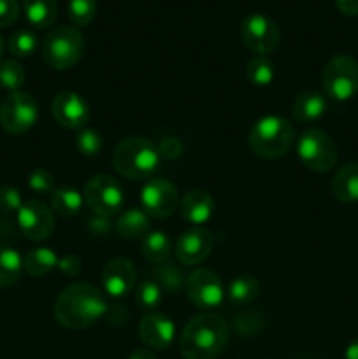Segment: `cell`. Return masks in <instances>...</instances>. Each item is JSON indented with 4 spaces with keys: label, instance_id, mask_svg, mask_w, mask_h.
I'll return each instance as SVG.
<instances>
[{
    "label": "cell",
    "instance_id": "obj_1",
    "mask_svg": "<svg viewBox=\"0 0 358 359\" xmlns=\"http://www.w3.org/2000/svg\"><path fill=\"white\" fill-rule=\"evenodd\" d=\"M104 294L88 283H74L58 294L55 302V318L63 328L84 330L107 314Z\"/></svg>",
    "mask_w": 358,
    "mask_h": 359
},
{
    "label": "cell",
    "instance_id": "obj_23",
    "mask_svg": "<svg viewBox=\"0 0 358 359\" xmlns=\"http://www.w3.org/2000/svg\"><path fill=\"white\" fill-rule=\"evenodd\" d=\"M140 249H142V255L147 262L154 263V265H160V263L168 262V258H171L172 244L167 233L154 230L147 231L144 235Z\"/></svg>",
    "mask_w": 358,
    "mask_h": 359
},
{
    "label": "cell",
    "instance_id": "obj_32",
    "mask_svg": "<svg viewBox=\"0 0 358 359\" xmlns=\"http://www.w3.org/2000/svg\"><path fill=\"white\" fill-rule=\"evenodd\" d=\"M25 81H27V74L21 63H18L16 60H4L0 63V86L6 88L9 93L20 91Z\"/></svg>",
    "mask_w": 358,
    "mask_h": 359
},
{
    "label": "cell",
    "instance_id": "obj_28",
    "mask_svg": "<svg viewBox=\"0 0 358 359\" xmlns=\"http://www.w3.org/2000/svg\"><path fill=\"white\" fill-rule=\"evenodd\" d=\"M274 77H276V70L267 56L256 55L246 63V79L253 86H269Z\"/></svg>",
    "mask_w": 358,
    "mask_h": 359
},
{
    "label": "cell",
    "instance_id": "obj_43",
    "mask_svg": "<svg viewBox=\"0 0 358 359\" xmlns=\"http://www.w3.org/2000/svg\"><path fill=\"white\" fill-rule=\"evenodd\" d=\"M2 55H4V41L2 37H0V58H2Z\"/></svg>",
    "mask_w": 358,
    "mask_h": 359
},
{
    "label": "cell",
    "instance_id": "obj_24",
    "mask_svg": "<svg viewBox=\"0 0 358 359\" xmlns=\"http://www.w3.org/2000/svg\"><path fill=\"white\" fill-rule=\"evenodd\" d=\"M58 256L53 249L37 248L32 249L23 258V270L32 277H44L58 266Z\"/></svg>",
    "mask_w": 358,
    "mask_h": 359
},
{
    "label": "cell",
    "instance_id": "obj_40",
    "mask_svg": "<svg viewBox=\"0 0 358 359\" xmlns=\"http://www.w3.org/2000/svg\"><path fill=\"white\" fill-rule=\"evenodd\" d=\"M333 2H336L337 9L346 16H358V0H333Z\"/></svg>",
    "mask_w": 358,
    "mask_h": 359
},
{
    "label": "cell",
    "instance_id": "obj_2",
    "mask_svg": "<svg viewBox=\"0 0 358 359\" xmlns=\"http://www.w3.org/2000/svg\"><path fill=\"white\" fill-rule=\"evenodd\" d=\"M230 330L216 314H200L188 321L179 337V351L185 359H216L227 347Z\"/></svg>",
    "mask_w": 358,
    "mask_h": 359
},
{
    "label": "cell",
    "instance_id": "obj_22",
    "mask_svg": "<svg viewBox=\"0 0 358 359\" xmlns=\"http://www.w3.org/2000/svg\"><path fill=\"white\" fill-rule=\"evenodd\" d=\"M23 11L32 27L46 30L55 23L56 14H58V2L56 0H23Z\"/></svg>",
    "mask_w": 358,
    "mask_h": 359
},
{
    "label": "cell",
    "instance_id": "obj_41",
    "mask_svg": "<svg viewBox=\"0 0 358 359\" xmlns=\"http://www.w3.org/2000/svg\"><path fill=\"white\" fill-rule=\"evenodd\" d=\"M344 359H358V339H354L344 351Z\"/></svg>",
    "mask_w": 358,
    "mask_h": 359
},
{
    "label": "cell",
    "instance_id": "obj_9",
    "mask_svg": "<svg viewBox=\"0 0 358 359\" xmlns=\"http://www.w3.org/2000/svg\"><path fill=\"white\" fill-rule=\"evenodd\" d=\"M297 153L302 163L312 172H329L337 163V147L323 130L309 128L300 135Z\"/></svg>",
    "mask_w": 358,
    "mask_h": 359
},
{
    "label": "cell",
    "instance_id": "obj_42",
    "mask_svg": "<svg viewBox=\"0 0 358 359\" xmlns=\"http://www.w3.org/2000/svg\"><path fill=\"white\" fill-rule=\"evenodd\" d=\"M128 359H154V356L147 349H135Z\"/></svg>",
    "mask_w": 358,
    "mask_h": 359
},
{
    "label": "cell",
    "instance_id": "obj_37",
    "mask_svg": "<svg viewBox=\"0 0 358 359\" xmlns=\"http://www.w3.org/2000/svg\"><path fill=\"white\" fill-rule=\"evenodd\" d=\"M20 18L18 0H0V28H7Z\"/></svg>",
    "mask_w": 358,
    "mask_h": 359
},
{
    "label": "cell",
    "instance_id": "obj_39",
    "mask_svg": "<svg viewBox=\"0 0 358 359\" xmlns=\"http://www.w3.org/2000/svg\"><path fill=\"white\" fill-rule=\"evenodd\" d=\"M157 149L160 156L167 158V160H174V158H178L179 154H181L183 147H181V142H179L175 137H165Z\"/></svg>",
    "mask_w": 358,
    "mask_h": 359
},
{
    "label": "cell",
    "instance_id": "obj_4",
    "mask_svg": "<svg viewBox=\"0 0 358 359\" xmlns=\"http://www.w3.org/2000/svg\"><path fill=\"white\" fill-rule=\"evenodd\" d=\"M295 139V130L286 118L265 116L251 126L248 135L253 153L265 160H276L288 153Z\"/></svg>",
    "mask_w": 358,
    "mask_h": 359
},
{
    "label": "cell",
    "instance_id": "obj_27",
    "mask_svg": "<svg viewBox=\"0 0 358 359\" xmlns=\"http://www.w3.org/2000/svg\"><path fill=\"white\" fill-rule=\"evenodd\" d=\"M23 258L16 249L0 248V287H9L20 279Z\"/></svg>",
    "mask_w": 358,
    "mask_h": 359
},
{
    "label": "cell",
    "instance_id": "obj_6",
    "mask_svg": "<svg viewBox=\"0 0 358 359\" xmlns=\"http://www.w3.org/2000/svg\"><path fill=\"white\" fill-rule=\"evenodd\" d=\"M326 97L347 102L358 93V62L350 55H337L329 60L321 74Z\"/></svg>",
    "mask_w": 358,
    "mask_h": 359
},
{
    "label": "cell",
    "instance_id": "obj_12",
    "mask_svg": "<svg viewBox=\"0 0 358 359\" xmlns=\"http://www.w3.org/2000/svg\"><path fill=\"white\" fill-rule=\"evenodd\" d=\"M140 205L144 212L154 219L172 216L179 207L178 189L167 179H151L140 191Z\"/></svg>",
    "mask_w": 358,
    "mask_h": 359
},
{
    "label": "cell",
    "instance_id": "obj_31",
    "mask_svg": "<svg viewBox=\"0 0 358 359\" xmlns=\"http://www.w3.org/2000/svg\"><path fill=\"white\" fill-rule=\"evenodd\" d=\"M39 46L37 35L32 30H18L9 37L7 48L14 58H28L35 53Z\"/></svg>",
    "mask_w": 358,
    "mask_h": 359
},
{
    "label": "cell",
    "instance_id": "obj_26",
    "mask_svg": "<svg viewBox=\"0 0 358 359\" xmlns=\"http://www.w3.org/2000/svg\"><path fill=\"white\" fill-rule=\"evenodd\" d=\"M228 300L234 305L244 307L253 304L260 294V283L253 276H239L228 286Z\"/></svg>",
    "mask_w": 358,
    "mask_h": 359
},
{
    "label": "cell",
    "instance_id": "obj_13",
    "mask_svg": "<svg viewBox=\"0 0 358 359\" xmlns=\"http://www.w3.org/2000/svg\"><path fill=\"white\" fill-rule=\"evenodd\" d=\"M18 224L21 233L35 242L46 241L55 230V217L53 210L42 200H28L23 202L18 210Z\"/></svg>",
    "mask_w": 358,
    "mask_h": 359
},
{
    "label": "cell",
    "instance_id": "obj_30",
    "mask_svg": "<svg viewBox=\"0 0 358 359\" xmlns=\"http://www.w3.org/2000/svg\"><path fill=\"white\" fill-rule=\"evenodd\" d=\"M135 304L142 311L153 312L160 307L161 304V287L158 286L157 280L144 279L137 284L135 287Z\"/></svg>",
    "mask_w": 358,
    "mask_h": 359
},
{
    "label": "cell",
    "instance_id": "obj_33",
    "mask_svg": "<svg viewBox=\"0 0 358 359\" xmlns=\"http://www.w3.org/2000/svg\"><path fill=\"white\" fill-rule=\"evenodd\" d=\"M67 11L76 27H86L97 16V0H69Z\"/></svg>",
    "mask_w": 358,
    "mask_h": 359
},
{
    "label": "cell",
    "instance_id": "obj_25",
    "mask_svg": "<svg viewBox=\"0 0 358 359\" xmlns=\"http://www.w3.org/2000/svg\"><path fill=\"white\" fill-rule=\"evenodd\" d=\"M83 202V195L76 188H70V186L56 188L51 195L53 212H56L62 217H72L76 214H79Z\"/></svg>",
    "mask_w": 358,
    "mask_h": 359
},
{
    "label": "cell",
    "instance_id": "obj_20",
    "mask_svg": "<svg viewBox=\"0 0 358 359\" xmlns=\"http://www.w3.org/2000/svg\"><path fill=\"white\" fill-rule=\"evenodd\" d=\"M332 195L343 203L358 202V163H347L337 170L332 181Z\"/></svg>",
    "mask_w": 358,
    "mask_h": 359
},
{
    "label": "cell",
    "instance_id": "obj_17",
    "mask_svg": "<svg viewBox=\"0 0 358 359\" xmlns=\"http://www.w3.org/2000/svg\"><path fill=\"white\" fill-rule=\"evenodd\" d=\"M102 284H104L105 293L114 298L132 293L137 284V273L132 262L126 258H114L107 262V265L102 270Z\"/></svg>",
    "mask_w": 358,
    "mask_h": 359
},
{
    "label": "cell",
    "instance_id": "obj_19",
    "mask_svg": "<svg viewBox=\"0 0 358 359\" xmlns=\"http://www.w3.org/2000/svg\"><path fill=\"white\" fill-rule=\"evenodd\" d=\"M326 100L325 95L319 91L307 90L295 97L291 104V114L298 123H314L325 114Z\"/></svg>",
    "mask_w": 358,
    "mask_h": 359
},
{
    "label": "cell",
    "instance_id": "obj_34",
    "mask_svg": "<svg viewBox=\"0 0 358 359\" xmlns=\"http://www.w3.org/2000/svg\"><path fill=\"white\" fill-rule=\"evenodd\" d=\"M76 147L83 156H97L102 151V137L97 130L83 128L76 137Z\"/></svg>",
    "mask_w": 358,
    "mask_h": 359
},
{
    "label": "cell",
    "instance_id": "obj_38",
    "mask_svg": "<svg viewBox=\"0 0 358 359\" xmlns=\"http://www.w3.org/2000/svg\"><path fill=\"white\" fill-rule=\"evenodd\" d=\"M58 269L60 272L65 273V276L76 277L77 273H81V270H83V262H81L76 255H67L58 259Z\"/></svg>",
    "mask_w": 358,
    "mask_h": 359
},
{
    "label": "cell",
    "instance_id": "obj_3",
    "mask_svg": "<svg viewBox=\"0 0 358 359\" xmlns=\"http://www.w3.org/2000/svg\"><path fill=\"white\" fill-rule=\"evenodd\" d=\"M112 165L119 175L132 181L151 177L160 165L157 146L144 137H126L112 153Z\"/></svg>",
    "mask_w": 358,
    "mask_h": 359
},
{
    "label": "cell",
    "instance_id": "obj_18",
    "mask_svg": "<svg viewBox=\"0 0 358 359\" xmlns=\"http://www.w3.org/2000/svg\"><path fill=\"white\" fill-rule=\"evenodd\" d=\"M179 212L188 223L204 224L214 212V200L204 189H192L179 200Z\"/></svg>",
    "mask_w": 358,
    "mask_h": 359
},
{
    "label": "cell",
    "instance_id": "obj_7",
    "mask_svg": "<svg viewBox=\"0 0 358 359\" xmlns=\"http://www.w3.org/2000/svg\"><path fill=\"white\" fill-rule=\"evenodd\" d=\"M83 198L86 205L97 214L98 217H114L121 210L125 196L123 188L114 177L105 174L93 175L90 181L84 184Z\"/></svg>",
    "mask_w": 358,
    "mask_h": 359
},
{
    "label": "cell",
    "instance_id": "obj_15",
    "mask_svg": "<svg viewBox=\"0 0 358 359\" xmlns=\"http://www.w3.org/2000/svg\"><path fill=\"white\" fill-rule=\"evenodd\" d=\"M213 235L204 228H192L178 238L174 255L178 262L185 266H193L202 263L213 249Z\"/></svg>",
    "mask_w": 358,
    "mask_h": 359
},
{
    "label": "cell",
    "instance_id": "obj_11",
    "mask_svg": "<svg viewBox=\"0 0 358 359\" xmlns=\"http://www.w3.org/2000/svg\"><path fill=\"white\" fill-rule=\"evenodd\" d=\"M185 290L190 302L199 309L220 307L225 298V287L220 277L209 269H197L186 277Z\"/></svg>",
    "mask_w": 358,
    "mask_h": 359
},
{
    "label": "cell",
    "instance_id": "obj_5",
    "mask_svg": "<svg viewBox=\"0 0 358 359\" xmlns=\"http://www.w3.org/2000/svg\"><path fill=\"white\" fill-rule=\"evenodd\" d=\"M42 58L51 69H72L84 53V37L74 27H56L42 42Z\"/></svg>",
    "mask_w": 358,
    "mask_h": 359
},
{
    "label": "cell",
    "instance_id": "obj_16",
    "mask_svg": "<svg viewBox=\"0 0 358 359\" xmlns=\"http://www.w3.org/2000/svg\"><path fill=\"white\" fill-rule=\"evenodd\" d=\"M139 337L146 347L153 351H165L174 342L175 328L171 318L160 312H150L139 323Z\"/></svg>",
    "mask_w": 358,
    "mask_h": 359
},
{
    "label": "cell",
    "instance_id": "obj_29",
    "mask_svg": "<svg viewBox=\"0 0 358 359\" xmlns=\"http://www.w3.org/2000/svg\"><path fill=\"white\" fill-rule=\"evenodd\" d=\"M154 279L158 283V286L161 290H165L167 293H175L178 290H181L183 283H185V276H183L181 269H179L175 263L172 262H165L160 263V265L154 266L153 270Z\"/></svg>",
    "mask_w": 358,
    "mask_h": 359
},
{
    "label": "cell",
    "instance_id": "obj_10",
    "mask_svg": "<svg viewBox=\"0 0 358 359\" xmlns=\"http://www.w3.org/2000/svg\"><path fill=\"white\" fill-rule=\"evenodd\" d=\"M241 37L246 48L260 56L270 55L281 44L279 27L272 18L262 13L249 14L244 18L241 25Z\"/></svg>",
    "mask_w": 358,
    "mask_h": 359
},
{
    "label": "cell",
    "instance_id": "obj_8",
    "mask_svg": "<svg viewBox=\"0 0 358 359\" xmlns=\"http://www.w3.org/2000/svg\"><path fill=\"white\" fill-rule=\"evenodd\" d=\"M37 118L39 105L28 93L13 91L0 102V125L13 135H21L34 128Z\"/></svg>",
    "mask_w": 358,
    "mask_h": 359
},
{
    "label": "cell",
    "instance_id": "obj_35",
    "mask_svg": "<svg viewBox=\"0 0 358 359\" xmlns=\"http://www.w3.org/2000/svg\"><path fill=\"white\" fill-rule=\"evenodd\" d=\"M28 186L32 191L41 193V195H53L55 191V177L46 168H35L28 177Z\"/></svg>",
    "mask_w": 358,
    "mask_h": 359
},
{
    "label": "cell",
    "instance_id": "obj_21",
    "mask_svg": "<svg viewBox=\"0 0 358 359\" xmlns=\"http://www.w3.org/2000/svg\"><path fill=\"white\" fill-rule=\"evenodd\" d=\"M150 231V216L142 209H128L116 221V233L125 241H137Z\"/></svg>",
    "mask_w": 358,
    "mask_h": 359
},
{
    "label": "cell",
    "instance_id": "obj_14",
    "mask_svg": "<svg viewBox=\"0 0 358 359\" xmlns=\"http://www.w3.org/2000/svg\"><path fill=\"white\" fill-rule=\"evenodd\" d=\"M53 119L67 130H83L90 119V107L81 95L60 91L51 102Z\"/></svg>",
    "mask_w": 358,
    "mask_h": 359
},
{
    "label": "cell",
    "instance_id": "obj_36",
    "mask_svg": "<svg viewBox=\"0 0 358 359\" xmlns=\"http://www.w3.org/2000/svg\"><path fill=\"white\" fill-rule=\"evenodd\" d=\"M23 205V200H21L20 191L16 188H11V186H2L0 188V210L2 212H16Z\"/></svg>",
    "mask_w": 358,
    "mask_h": 359
}]
</instances>
